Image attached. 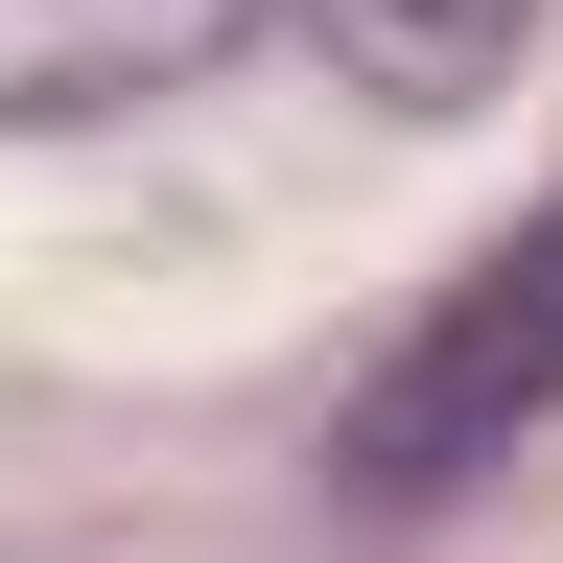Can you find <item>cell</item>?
<instances>
[{
	"label": "cell",
	"instance_id": "6da1fadb",
	"mask_svg": "<svg viewBox=\"0 0 563 563\" xmlns=\"http://www.w3.org/2000/svg\"><path fill=\"white\" fill-rule=\"evenodd\" d=\"M540 399H563V188H540L517 235H493L446 306L376 352V399L329 422V470H352V517H422V493H470Z\"/></svg>",
	"mask_w": 563,
	"mask_h": 563
},
{
	"label": "cell",
	"instance_id": "7a4b0ae2",
	"mask_svg": "<svg viewBox=\"0 0 563 563\" xmlns=\"http://www.w3.org/2000/svg\"><path fill=\"white\" fill-rule=\"evenodd\" d=\"M282 0H0V141H47V118H141V95H188L211 47H258Z\"/></svg>",
	"mask_w": 563,
	"mask_h": 563
},
{
	"label": "cell",
	"instance_id": "3957f363",
	"mask_svg": "<svg viewBox=\"0 0 563 563\" xmlns=\"http://www.w3.org/2000/svg\"><path fill=\"white\" fill-rule=\"evenodd\" d=\"M306 47H329L376 118H470L493 70L540 47V0H306Z\"/></svg>",
	"mask_w": 563,
	"mask_h": 563
}]
</instances>
